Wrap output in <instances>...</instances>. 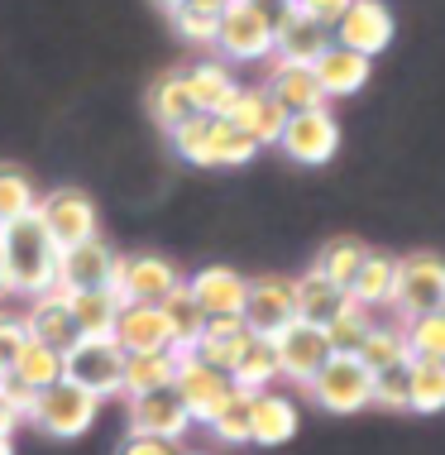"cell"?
<instances>
[{"mask_svg": "<svg viewBox=\"0 0 445 455\" xmlns=\"http://www.w3.org/2000/svg\"><path fill=\"white\" fill-rule=\"evenodd\" d=\"M34 216H39V226L48 230V240L58 244V254L77 250V244L96 240V226H101V216H96V202L77 188H53L39 196V206H34Z\"/></svg>", "mask_w": 445, "mask_h": 455, "instance_id": "obj_4", "label": "cell"}, {"mask_svg": "<svg viewBox=\"0 0 445 455\" xmlns=\"http://www.w3.org/2000/svg\"><path fill=\"white\" fill-rule=\"evenodd\" d=\"M388 307L402 322L445 307V259L441 254H407V259H398V278H393Z\"/></svg>", "mask_w": 445, "mask_h": 455, "instance_id": "obj_6", "label": "cell"}, {"mask_svg": "<svg viewBox=\"0 0 445 455\" xmlns=\"http://www.w3.org/2000/svg\"><path fill=\"white\" fill-rule=\"evenodd\" d=\"M211 130H216V116H192L187 125H178L168 134L172 149H178L182 164H196V168H211Z\"/></svg>", "mask_w": 445, "mask_h": 455, "instance_id": "obj_40", "label": "cell"}, {"mask_svg": "<svg viewBox=\"0 0 445 455\" xmlns=\"http://www.w3.org/2000/svg\"><path fill=\"white\" fill-rule=\"evenodd\" d=\"M172 379H178V350L125 355V369H120V393H125V398H139V393L168 388Z\"/></svg>", "mask_w": 445, "mask_h": 455, "instance_id": "obj_27", "label": "cell"}, {"mask_svg": "<svg viewBox=\"0 0 445 455\" xmlns=\"http://www.w3.org/2000/svg\"><path fill=\"white\" fill-rule=\"evenodd\" d=\"M96 417H101V398L86 393V388H77L72 379H58V384L44 388L39 398H34V408H29V422L39 427L44 436H53V441L86 436Z\"/></svg>", "mask_w": 445, "mask_h": 455, "instance_id": "obj_2", "label": "cell"}, {"mask_svg": "<svg viewBox=\"0 0 445 455\" xmlns=\"http://www.w3.org/2000/svg\"><path fill=\"white\" fill-rule=\"evenodd\" d=\"M172 24H178V34L187 44H216V24H220V10H211V5H196V0H187V5L172 15Z\"/></svg>", "mask_w": 445, "mask_h": 455, "instance_id": "obj_44", "label": "cell"}, {"mask_svg": "<svg viewBox=\"0 0 445 455\" xmlns=\"http://www.w3.org/2000/svg\"><path fill=\"white\" fill-rule=\"evenodd\" d=\"M274 379H282V374H278V350H274V340L250 336V346H244L240 364L230 369V384L244 388V393H268V384H274Z\"/></svg>", "mask_w": 445, "mask_h": 455, "instance_id": "obj_33", "label": "cell"}, {"mask_svg": "<svg viewBox=\"0 0 445 455\" xmlns=\"http://www.w3.org/2000/svg\"><path fill=\"white\" fill-rule=\"evenodd\" d=\"M120 369H125V350L115 346V336L77 340L72 350H63V379H72L86 393H96L101 403L120 393Z\"/></svg>", "mask_w": 445, "mask_h": 455, "instance_id": "obj_7", "label": "cell"}, {"mask_svg": "<svg viewBox=\"0 0 445 455\" xmlns=\"http://www.w3.org/2000/svg\"><path fill=\"white\" fill-rule=\"evenodd\" d=\"M34 206H39L34 178L15 164H0V226H15V220L34 216Z\"/></svg>", "mask_w": 445, "mask_h": 455, "instance_id": "obj_36", "label": "cell"}, {"mask_svg": "<svg viewBox=\"0 0 445 455\" xmlns=\"http://www.w3.org/2000/svg\"><path fill=\"white\" fill-rule=\"evenodd\" d=\"M288 5H292V10H297V5H302V0H288Z\"/></svg>", "mask_w": 445, "mask_h": 455, "instance_id": "obj_55", "label": "cell"}, {"mask_svg": "<svg viewBox=\"0 0 445 455\" xmlns=\"http://www.w3.org/2000/svg\"><path fill=\"white\" fill-rule=\"evenodd\" d=\"M115 346L125 355H148V350H178L172 346V331L163 322L158 307H120L115 316Z\"/></svg>", "mask_w": 445, "mask_h": 455, "instance_id": "obj_22", "label": "cell"}, {"mask_svg": "<svg viewBox=\"0 0 445 455\" xmlns=\"http://www.w3.org/2000/svg\"><path fill=\"white\" fill-rule=\"evenodd\" d=\"M216 48L226 53V63H258V58H274V29L250 5H230L220 10Z\"/></svg>", "mask_w": 445, "mask_h": 455, "instance_id": "obj_12", "label": "cell"}, {"mask_svg": "<svg viewBox=\"0 0 445 455\" xmlns=\"http://www.w3.org/2000/svg\"><path fill=\"white\" fill-rule=\"evenodd\" d=\"M240 5H250L254 15L264 20L268 29H274V34H278V24H282V20L292 15V5H288V0H240Z\"/></svg>", "mask_w": 445, "mask_h": 455, "instance_id": "obj_48", "label": "cell"}, {"mask_svg": "<svg viewBox=\"0 0 445 455\" xmlns=\"http://www.w3.org/2000/svg\"><path fill=\"white\" fill-rule=\"evenodd\" d=\"M0 254H5V278L10 292L20 298H39V292L58 288V244L48 240V230L39 226V216H24L15 226H0Z\"/></svg>", "mask_w": 445, "mask_h": 455, "instance_id": "obj_1", "label": "cell"}, {"mask_svg": "<svg viewBox=\"0 0 445 455\" xmlns=\"http://www.w3.org/2000/svg\"><path fill=\"white\" fill-rule=\"evenodd\" d=\"M306 393L316 398V408H326L336 417H354V412L374 408V374L354 355H330L321 364V374L306 384Z\"/></svg>", "mask_w": 445, "mask_h": 455, "instance_id": "obj_3", "label": "cell"}, {"mask_svg": "<svg viewBox=\"0 0 445 455\" xmlns=\"http://www.w3.org/2000/svg\"><path fill=\"white\" fill-rule=\"evenodd\" d=\"M68 298H72V322H77V336H82V340L115 336V316H120V298H115V288L68 292Z\"/></svg>", "mask_w": 445, "mask_h": 455, "instance_id": "obj_28", "label": "cell"}, {"mask_svg": "<svg viewBox=\"0 0 445 455\" xmlns=\"http://www.w3.org/2000/svg\"><path fill=\"white\" fill-rule=\"evenodd\" d=\"M24 331H29V340H44L53 350H72L82 340L77 322H72V298L63 288L29 298V307H24Z\"/></svg>", "mask_w": 445, "mask_h": 455, "instance_id": "obj_17", "label": "cell"}, {"mask_svg": "<svg viewBox=\"0 0 445 455\" xmlns=\"http://www.w3.org/2000/svg\"><path fill=\"white\" fill-rule=\"evenodd\" d=\"M326 44H330L326 24H316V20H306L302 10H292V15L278 24V34H274V63H302V68H312Z\"/></svg>", "mask_w": 445, "mask_h": 455, "instance_id": "obj_23", "label": "cell"}, {"mask_svg": "<svg viewBox=\"0 0 445 455\" xmlns=\"http://www.w3.org/2000/svg\"><path fill=\"white\" fill-rule=\"evenodd\" d=\"M254 154H258V144L250 140V134L234 130L230 120L216 116V130H211V168H240V164H250Z\"/></svg>", "mask_w": 445, "mask_h": 455, "instance_id": "obj_41", "label": "cell"}, {"mask_svg": "<svg viewBox=\"0 0 445 455\" xmlns=\"http://www.w3.org/2000/svg\"><path fill=\"white\" fill-rule=\"evenodd\" d=\"M192 412L187 403L178 398V388H154V393H139L130 398V432H144V436H163V441H182L192 432Z\"/></svg>", "mask_w": 445, "mask_h": 455, "instance_id": "obj_13", "label": "cell"}, {"mask_svg": "<svg viewBox=\"0 0 445 455\" xmlns=\"http://www.w3.org/2000/svg\"><path fill=\"white\" fill-rule=\"evenodd\" d=\"M182 82H187L192 106L202 110V116H226V106L234 101V92H240V82H234V72L226 63H196V68L182 72Z\"/></svg>", "mask_w": 445, "mask_h": 455, "instance_id": "obj_26", "label": "cell"}, {"mask_svg": "<svg viewBox=\"0 0 445 455\" xmlns=\"http://www.w3.org/2000/svg\"><path fill=\"white\" fill-rule=\"evenodd\" d=\"M182 455H196V451H182Z\"/></svg>", "mask_w": 445, "mask_h": 455, "instance_id": "obj_56", "label": "cell"}, {"mask_svg": "<svg viewBox=\"0 0 445 455\" xmlns=\"http://www.w3.org/2000/svg\"><path fill=\"white\" fill-rule=\"evenodd\" d=\"M369 259V250L360 240H350V235H336V240H326L321 244V254H316V274L321 278H330L336 288H345L350 292V283H354V274H360V264Z\"/></svg>", "mask_w": 445, "mask_h": 455, "instance_id": "obj_34", "label": "cell"}, {"mask_svg": "<svg viewBox=\"0 0 445 455\" xmlns=\"http://www.w3.org/2000/svg\"><path fill=\"white\" fill-rule=\"evenodd\" d=\"M374 408H383V412H412V360L374 374Z\"/></svg>", "mask_w": 445, "mask_h": 455, "instance_id": "obj_42", "label": "cell"}, {"mask_svg": "<svg viewBox=\"0 0 445 455\" xmlns=\"http://www.w3.org/2000/svg\"><path fill=\"white\" fill-rule=\"evenodd\" d=\"M402 336H407V355H412V360L445 364V307L412 316V322H402Z\"/></svg>", "mask_w": 445, "mask_h": 455, "instance_id": "obj_38", "label": "cell"}, {"mask_svg": "<svg viewBox=\"0 0 445 455\" xmlns=\"http://www.w3.org/2000/svg\"><path fill=\"white\" fill-rule=\"evenodd\" d=\"M369 326H374V312H364V307L354 302L350 312L340 316V322L326 326V346H330V355H354V350L364 346Z\"/></svg>", "mask_w": 445, "mask_h": 455, "instance_id": "obj_43", "label": "cell"}, {"mask_svg": "<svg viewBox=\"0 0 445 455\" xmlns=\"http://www.w3.org/2000/svg\"><path fill=\"white\" fill-rule=\"evenodd\" d=\"M0 298H10V278H5V254H0Z\"/></svg>", "mask_w": 445, "mask_h": 455, "instance_id": "obj_52", "label": "cell"}, {"mask_svg": "<svg viewBox=\"0 0 445 455\" xmlns=\"http://www.w3.org/2000/svg\"><path fill=\"white\" fill-rule=\"evenodd\" d=\"M354 360H360L369 374H383V369H393V364H407L412 355H407L402 326H383V322H374V326H369V336H364V346L354 350Z\"/></svg>", "mask_w": 445, "mask_h": 455, "instance_id": "obj_35", "label": "cell"}, {"mask_svg": "<svg viewBox=\"0 0 445 455\" xmlns=\"http://www.w3.org/2000/svg\"><path fill=\"white\" fill-rule=\"evenodd\" d=\"M187 292H192V302L202 307L206 316H240L244 292H250V278H240L226 264H211V268H196Z\"/></svg>", "mask_w": 445, "mask_h": 455, "instance_id": "obj_18", "label": "cell"}, {"mask_svg": "<svg viewBox=\"0 0 445 455\" xmlns=\"http://www.w3.org/2000/svg\"><path fill=\"white\" fill-rule=\"evenodd\" d=\"M412 412H422V417L445 412V364L412 360Z\"/></svg>", "mask_w": 445, "mask_h": 455, "instance_id": "obj_39", "label": "cell"}, {"mask_svg": "<svg viewBox=\"0 0 445 455\" xmlns=\"http://www.w3.org/2000/svg\"><path fill=\"white\" fill-rule=\"evenodd\" d=\"M172 388H178V398L187 403L192 422H202V427H211V417L226 408V398L234 393L230 374L192 360V355H178V379H172Z\"/></svg>", "mask_w": 445, "mask_h": 455, "instance_id": "obj_11", "label": "cell"}, {"mask_svg": "<svg viewBox=\"0 0 445 455\" xmlns=\"http://www.w3.org/2000/svg\"><path fill=\"white\" fill-rule=\"evenodd\" d=\"M24 422V417L10 408V398H5V384H0V436H15V427Z\"/></svg>", "mask_w": 445, "mask_h": 455, "instance_id": "obj_50", "label": "cell"}, {"mask_svg": "<svg viewBox=\"0 0 445 455\" xmlns=\"http://www.w3.org/2000/svg\"><path fill=\"white\" fill-rule=\"evenodd\" d=\"M148 110H154V125H163L168 134L178 125H187L192 116H202V110L192 106V92H187V82H182V72H168V77L154 82V92H148Z\"/></svg>", "mask_w": 445, "mask_h": 455, "instance_id": "obj_29", "label": "cell"}, {"mask_svg": "<svg viewBox=\"0 0 445 455\" xmlns=\"http://www.w3.org/2000/svg\"><path fill=\"white\" fill-rule=\"evenodd\" d=\"M254 398L258 393H244L234 388L226 398V408L211 417V436L220 446H250V427H254Z\"/></svg>", "mask_w": 445, "mask_h": 455, "instance_id": "obj_37", "label": "cell"}, {"mask_svg": "<svg viewBox=\"0 0 445 455\" xmlns=\"http://www.w3.org/2000/svg\"><path fill=\"white\" fill-rule=\"evenodd\" d=\"M312 72H316V87L326 92V101H340V96L364 92L374 63L360 58V53H350V48H340V44H326V48H321V58L312 63Z\"/></svg>", "mask_w": 445, "mask_h": 455, "instance_id": "obj_20", "label": "cell"}, {"mask_svg": "<svg viewBox=\"0 0 445 455\" xmlns=\"http://www.w3.org/2000/svg\"><path fill=\"white\" fill-rule=\"evenodd\" d=\"M278 350V374L292 379V384H312V379L321 374V364L330 360V346H326V331L306 326V322H292L282 336L274 340Z\"/></svg>", "mask_w": 445, "mask_h": 455, "instance_id": "obj_14", "label": "cell"}, {"mask_svg": "<svg viewBox=\"0 0 445 455\" xmlns=\"http://www.w3.org/2000/svg\"><path fill=\"white\" fill-rule=\"evenodd\" d=\"M393 278H398V259L369 250V259L360 264V274L350 283V298L360 302L364 312H378V307H388V298H393Z\"/></svg>", "mask_w": 445, "mask_h": 455, "instance_id": "obj_31", "label": "cell"}, {"mask_svg": "<svg viewBox=\"0 0 445 455\" xmlns=\"http://www.w3.org/2000/svg\"><path fill=\"white\" fill-rule=\"evenodd\" d=\"M330 44H340V48H350V53H360V58L374 63L383 48L393 44V15H388V5H383V0H354V5L336 20Z\"/></svg>", "mask_w": 445, "mask_h": 455, "instance_id": "obj_10", "label": "cell"}, {"mask_svg": "<svg viewBox=\"0 0 445 455\" xmlns=\"http://www.w3.org/2000/svg\"><path fill=\"white\" fill-rule=\"evenodd\" d=\"M0 455H15V441L10 436H0Z\"/></svg>", "mask_w": 445, "mask_h": 455, "instance_id": "obj_54", "label": "cell"}, {"mask_svg": "<svg viewBox=\"0 0 445 455\" xmlns=\"http://www.w3.org/2000/svg\"><path fill=\"white\" fill-rule=\"evenodd\" d=\"M220 120H230L234 130H244V134H250V140L258 144V149H264V144H278V140H282L288 110H282V106H278L264 87H240Z\"/></svg>", "mask_w": 445, "mask_h": 455, "instance_id": "obj_15", "label": "cell"}, {"mask_svg": "<svg viewBox=\"0 0 445 455\" xmlns=\"http://www.w3.org/2000/svg\"><path fill=\"white\" fill-rule=\"evenodd\" d=\"M196 5H211V10H230V5H240V0H196Z\"/></svg>", "mask_w": 445, "mask_h": 455, "instance_id": "obj_53", "label": "cell"}, {"mask_svg": "<svg viewBox=\"0 0 445 455\" xmlns=\"http://www.w3.org/2000/svg\"><path fill=\"white\" fill-rule=\"evenodd\" d=\"M154 5H158V10H168V15H178V10L187 5V0H154Z\"/></svg>", "mask_w": 445, "mask_h": 455, "instance_id": "obj_51", "label": "cell"}, {"mask_svg": "<svg viewBox=\"0 0 445 455\" xmlns=\"http://www.w3.org/2000/svg\"><path fill=\"white\" fill-rule=\"evenodd\" d=\"M244 346H250V331H244L240 316H206L202 340H196L192 350H182V355H192V360H202V364L220 369V374H230V369L240 364Z\"/></svg>", "mask_w": 445, "mask_h": 455, "instance_id": "obj_21", "label": "cell"}, {"mask_svg": "<svg viewBox=\"0 0 445 455\" xmlns=\"http://www.w3.org/2000/svg\"><path fill=\"white\" fill-rule=\"evenodd\" d=\"M350 5H354V0H302L297 10H302L306 20H316V24H326V29H336V20H340Z\"/></svg>", "mask_w": 445, "mask_h": 455, "instance_id": "obj_47", "label": "cell"}, {"mask_svg": "<svg viewBox=\"0 0 445 455\" xmlns=\"http://www.w3.org/2000/svg\"><path fill=\"white\" fill-rule=\"evenodd\" d=\"M187 446L182 441H163V436H144V432H130L125 441H120L115 455H182Z\"/></svg>", "mask_w": 445, "mask_h": 455, "instance_id": "obj_46", "label": "cell"}, {"mask_svg": "<svg viewBox=\"0 0 445 455\" xmlns=\"http://www.w3.org/2000/svg\"><path fill=\"white\" fill-rule=\"evenodd\" d=\"M5 398H10V408H15V412L24 417V422H29V408H34V398H39V393L24 388L20 379H10V374H5Z\"/></svg>", "mask_w": 445, "mask_h": 455, "instance_id": "obj_49", "label": "cell"}, {"mask_svg": "<svg viewBox=\"0 0 445 455\" xmlns=\"http://www.w3.org/2000/svg\"><path fill=\"white\" fill-rule=\"evenodd\" d=\"M158 312H163V322H168V331H172V346H178V355H182V350H192L196 340H202V331H206V312L192 302L187 283H182V288H172L168 298L158 302Z\"/></svg>", "mask_w": 445, "mask_h": 455, "instance_id": "obj_32", "label": "cell"}, {"mask_svg": "<svg viewBox=\"0 0 445 455\" xmlns=\"http://www.w3.org/2000/svg\"><path fill=\"white\" fill-rule=\"evenodd\" d=\"M274 101L288 110V116H297V110H321L326 106V92L316 87V72L302 68V63H274V72H268V87H264Z\"/></svg>", "mask_w": 445, "mask_h": 455, "instance_id": "obj_24", "label": "cell"}, {"mask_svg": "<svg viewBox=\"0 0 445 455\" xmlns=\"http://www.w3.org/2000/svg\"><path fill=\"white\" fill-rule=\"evenodd\" d=\"M10 379H20V384L34 388V393L53 388L58 379H63V350L44 346V340H24V350L15 355V364H10Z\"/></svg>", "mask_w": 445, "mask_h": 455, "instance_id": "obj_30", "label": "cell"}, {"mask_svg": "<svg viewBox=\"0 0 445 455\" xmlns=\"http://www.w3.org/2000/svg\"><path fill=\"white\" fill-rule=\"evenodd\" d=\"M115 264H120V254L96 235V240H86V244H77V250L63 254V264H58V288L63 292L110 288V283H115Z\"/></svg>", "mask_w": 445, "mask_h": 455, "instance_id": "obj_16", "label": "cell"}, {"mask_svg": "<svg viewBox=\"0 0 445 455\" xmlns=\"http://www.w3.org/2000/svg\"><path fill=\"white\" fill-rule=\"evenodd\" d=\"M24 340H29L24 316H15V312L0 307V369H5V374H10V364H15V355L24 350Z\"/></svg>", "mask_w": 445, "mask_h": 455, "instance_id": "obj_45", "label": "cell"}, {"mask_svg": "<svg viewBox=\"0 0 445 455\" xmlns=\"http://www.w3.org/2000/svg\"><path fill=\"white\" fill-rule=\"evenodd\" d=\"M110 288H115L120 307H130V302L134 307H158L172 288H182V274H178V264L158 259V254H120Z\"/></svg>", "mask_w": 445, "mask_h": 455, "instance_id": "obj_8", "label": "cell"}, {"mask_svg": "<svg viewBox=\"0 0 445 455\" xmlns=\"http://www.w3.org/2000/svg\"><path fill=\"white\" fill-rule=\"evenodd\" d=\"M240 322L258 340H278L282 331L297 322V283L282 278V274L250 278V292H244V307H240Z\"/></svg>", "mask_w": 445, "mask_h": 455, "instance_id": "obj_5", "label": "cell"}, {"mask_svg": "<svg viewBox=\"0 0 445 455\" xmlns=\"http://www.w3.org/2000/svg\"><path fill=\"white\" fill-rule=\"evenodd\" d=\"M292 283H297V322H306L316 331H326L330 322H340V316L354 307L350 292L336 288L330 278H321L316 268H306V274L292 278Z\"/></svg>", "mask_w": 445, "mask_h": 455, "instance_id": "obj_19", "label": "cell"}, {"mask_svg": "<svg viewBox=\"0 0 445 455\" xmlns=\"http://www.w3.org/2000/svg\"><path fill=\"white\" fill-rule=\"evenodd\" d=\"M297 403L282 398V393H258L254 398V427H250V441L254 446H288V441L297 436Z\"/></svg>", "mask_w": 445, "mask_h": 455, "instance_id": "obj_25", "label": "cell"}, {"mask_svg": "<svg viewBox=\"0 0 445 455\" xmlns=\"http://www.w3.org/2000/svg\"><path fill=\"white\" fill-rule=\"evenodd\" d=\"M278 149L292 158V164H306V168H321L330 164L340 149V125L336 116H330L326 106L321 110H297V116H288V125H282V140Z\"/></svg>", "mask_w": 445, "mask_h": 455, "instance_id": "obj_9", "label": "cell"}]
</instances>
